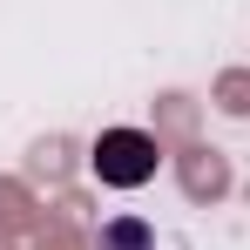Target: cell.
I'll return each mask as SVG.
<instances>
[{
	"label": "cell",
	"instance_id": "2",
	"mask_svg": "<svg viewBox=\"0 0 250 250\" xmlns=\"http://www.w3.org/2000/svg\"><path fill=\"white\" fill-rule=\"evenodd\" d=\"M102 250H149V223H135V216L108 223V230H102Z\"/></svg>",
	"mask_w": 250,
	"mask_h": 250
},
{
	"label": "cell",
	"instance_id": "1",
	"mask_svg": "<svg viewBox=\"0 0 250 250\" xmlns=\"http://www.w3.org/2000/svg\"><path fill=\"white\" fill-rule=\"evenodd\" d=\"M95 176L108 183V189H142L156 163H163V149H156V135H142V128H102L95 135Z\"/></svg>",
	"mask_w": 250,
	"mask_h": 250
}]
</instances>
